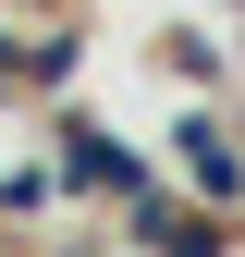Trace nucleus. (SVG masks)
Listing matches in <instances>:
<instances>
[{"label": "nucleus", "mask_w": 245, "mask_h": 257, "mask_svg": "<svg viewBox=\"0 0 245 257\" xmlns=\"http://www.w3.org/2000/svg\"><path fill=\"white\" fill-rule=\"evenodd\" d=\"M61 184H110V196H147V172H135L110 135H74V147H61Z\"/></svg>", "instance_id": "obj_1"}, {"label": "nucleus", "mask_w": 245, "mask_h": 257, "mask_svg": "<svg viewBox=\"0 0 245 257\" xmlns=\"http://www.w3.org/2000/svg\"><path fill=\"white\" fill-rule=\"evenodd\" d=\"M135 233L160 245V257H221V208H147Z\"/></svg>", "instance_id": "obj_2"}, {"label": "nucleus", "mask_w": 245, "mask_h": 257, "mask_svg": "<svg viewBox=\"0 0 245 257\" xmlns=\"http://www.w3.org/2000/svg\"><path fill=\"white\" fill-rule=\"evenodd\" d=\"M184 172H196V196H208V208H221V196H233V184H245V159H233L221 135H208V122H184Z\"/></svg>", "instance_id": "obj_3"}]
</instances>
